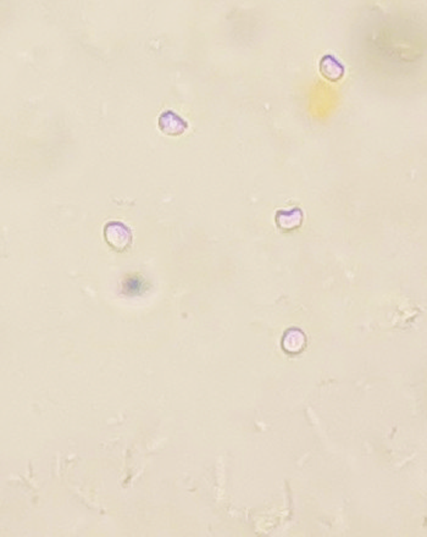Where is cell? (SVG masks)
Listing matches in <instances>:
<instances>
[{
	"instance_id": "cell-3",
	"label": "cell",
	"mask_w": 427,
	"mask_h": 537,
	"mask_svg": "<svg viewBox=\"0 0 427 537\" xmlns=\"http://www.w3.org/2000/svg\"><path fill=\"white\" fill-rule=\"evenodd\" d=\"M143 282L141 277H132L123 283V292L128 296H137L143 291Z\"/></svg>"
},
{
	"instance_id": "cell-2",
	"label": "cell",
	"mask_w": 427,
	"mask_h": 537,
	"mask_svg": "<svg viewBox=\"0 0 427 537\" xmlns=\"http://www.w3.org/2000/svg\"><path fill=\"white\" fill-rule=\"evenodd\" d=\"M188 123L175 111L167 110L159 118V128L169 136H180L186 131Z\"/></svg>"
},
{
	"instance_id": "cell-1",
	"label": "cell",
	"mask_w": 427,
	"mask_h": 537,
	"mask_svg": "<svg viewBox=\"0 0 427 537\" xmlns=\"http://www.w3.org/2000/svg\"><path fill=\"white\" fill-rule=\"evenodd\" d=\"M104 236L114 251H125L132 244V232L123 222L110 221L104 227Z\"/></svg>"
}]
</instances>
